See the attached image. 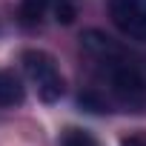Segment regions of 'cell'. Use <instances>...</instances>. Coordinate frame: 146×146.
Wrapping results in <instances>:
<instances>
[{"label":"cell","instance_id":"obj_1","mask_svg":"<svg viewBox=\"0 0 146 146\" xmlns=\"http://www.w3.org/2000/svg\"><path fill=\"white\" fill-rule=\"evenodd\" d=\"M83 49L95 60V66L103 75V80L109 83L112 95L123 106H129V109L146 106V80L137 72V66L126 57V52L112 37H106L100 32H86L83 35Z\"/></svg>","mask_w":146,"mask_h":146},{"label":"cell","instance_id":"obj_2","mask_svg":"<svg viewBox=\"0 0 146 146\" xmlns=\"http://www.w3.org/2000/svg\"><path fill=\"white\" fill-rule=\"evenodd\" d=\"M20 63H23L26 75L35 83V89H37L43 103H57L63 98V78H60V69L52 60V54H46L40 49H26Z\"/></svg>","mask_w":146,"mask_h":146},{"label":"cell","instance_id":"obj_3","mask_svg":"<svg viewBox=\"0 0 146 146\" xmlns=\"http://www.w3.org/2000/svg\"><path fill=\"white\" fill-rule=\"evenodd\" d=\"M112 23L132 40H146V0H109Z\"/></svg>","mask_w":146,"mask_h":146},{"label":"cell","instance_id":"obj_4","mask_svg":"<svg viewBox=\"0 0 146 146\" xmlns=\"http://www.w3.org/2000/svg\"><path fill=\"white\" fill-rule=\"evenodd\" d=\"M26 98V89L20 83V78L9 69H0V106L9 109V106H20Z\"/></svg>","mask_w":146,"mask_h":146},{"label":"cell","instance_id":"obj_5","mask_svg":"<svg viewBox=\"0 0 146 146\" xmlns=\"http://www.w3.org/2000/svg\"><path fill=\"white\" fill-rule=\"evenodd\" d=\"M49 15V0H20V17L26 26L40 23Z\"/></svg>","mask_w":146,"mask_h":146},{"label":"cell","instance_id":"obj_6","mask_svg":"<svg viewBox=\"0 0 146 146\" xmlns=\"http://www.w3.org/2000/svg\"><path fill=\"white\" fill-rule=\"evenodd\" d=\"M49 15L57 23H72L78 12H75V3H72V0H49Z\"/></svg>","mask_w":146,"mask_h":146},{"label":"cell","instance_id":"obj_7","mask_svg":"<svg viewBox=\"0 0 146 146\" xmlns=\"http://www.w3.org/2000/svg\"><path fill=\"white\" fill-rule=\"evenodd\" d=\"M60 146H100V143H98L89 132H83V129H69V132L63 135Z\"/></svg>","mask_w":146,"mask_h":146},{"label":"cell","instance_id":"obj_8","mask_svg":"<svg viewBox=\"0 0 146 146\" xmlns=\"http://www.w3.org/2000/svg\"><path fill=\"white\" fill-rule=\"evenodd\" d=\"M123 146H146V140H140V137H126Z\"/></svg>","mask_w":146,"mask_h":146}]
</instances>
